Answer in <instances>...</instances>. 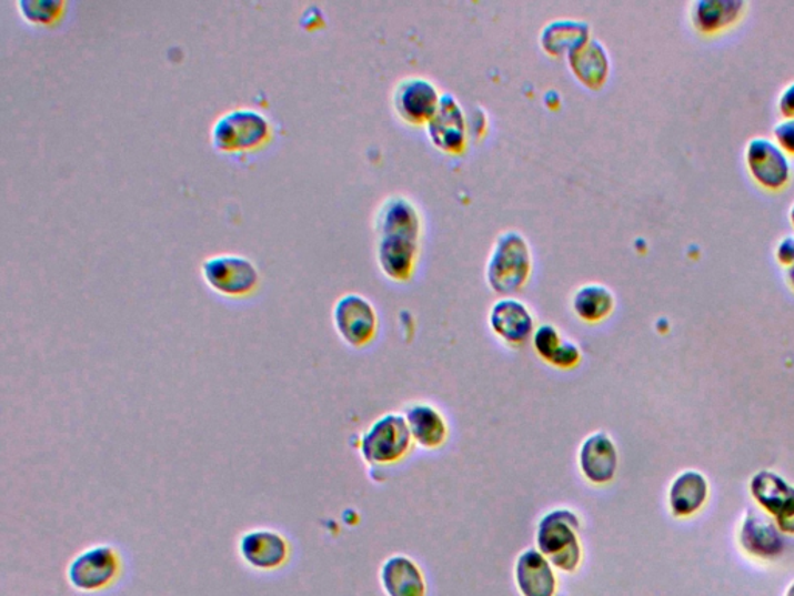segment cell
<instances>
[{
	"mask_svg": "<svg viewBox=\"0 0 794 596\" xmlns=\"http://www.w3.org/2000/svg\"><path fill=\"white\" fill-rule=\"evenodd\" d=\"M787 276L790 284H792V286L794 287V263L792 264V266H788Z\"/></svg>",
	"mask_w": 794,
	"mask_h": 596,
	"instance_id": "cell-31",
	"label": "cell"
},
{
	"mask_svg": "<svg viewBox=\"0 0 794 596\" xmlns=\"http://www.w3.org/2000/svg\"><path fill=\"white\" fill-rule=\"evenodd\" d=\"M615 294L601 283H589L574 292L571 306L574 314L586 323L605 321L615 310Z\"/></svg>",
	"mask_w": 794,
	"mask_h": 596,
	"instance_id": "cell-23",
	"label": "cell"
},
{
	"mask_svg": "<svg viewBox=\"0 0 794 596\" xmlns=\"http://www.w3.org/2000/svg\"><path fill=\"white\" fill-rule=\"evenodd\" d=\"M589 23L576 19H555L543 27L540 42L550 54H569L571 50L584 44L590 39Z\"/></svg>",
	"mask_w": 794,
	"mask_h": 596,
	"instance_id": "cell-22",
	"label": "cell"
},
{
	"mask_svg": "<svg viewBox=\"0 0 794 596\" xmlns=\"http://www.w3.org/2000/svg\"><path fill=\"white\" fill-rule=\"evenodd\" d=\"M515 583L522 596H555L557 592L553 564L534 548H527L519 556Z\"/></svg>",
	"mask_w": 794,
	"mask_h": 596,
	"instance_id": "cell-15",
	"label": "cell"
},
{
	"mask_svg": "<svg viewBox=\"0 0 794 596\" xmlns=\"http://www.w3.org/2000/svg\"><path fill=\"white\" fill-rule=\"evenodd\" d=\"M441 93L435 84L424 77H406L394 88V111L406 123L428 124L440 104Z\"/></svg>",
	"mask_w": 794,
	"mask_h": 596,
	"instance_id": "cell-9",
	"label": "cell"
},
{
	"mask_svg": "<svg viewBox=\"0 0 794 596\" xmlns=\"http://www.w3.org/2000/svg\"><path fill=\"white\" fill-rule=\"evenodd\" d=\"M777 108L785 119H794V83L788 84L781 93L780 101H777Z\"/></svg>",
	"mask_w": 794,
	"mask_h": 596,
	"instance_id": "cell-28",
	"label": "cell"
},
{
	"mask_svg": "<svg viewBox=\"0 0 794 596\" xmlns=\"http://www.w3.org/2000/svg\"><path fill=\"white\" fill-rule=\"evenodd\" d=\"M405 420L406 424H409L413 443H416L422 449H440L448 442V421L433 405H410L405 412Z\"/></svg>",
	"mask_w": 794,
	"mask_h": 596,
	"instance_id": "cell-16",
	"label": "cell"
},
{
	"mask_svg": "<svg viewBox=\"0 0 794 596\" xmlns=\"http://www.w3.org/2000/svg\"><path fill=\"white\" fill-rule=\"evenodd\" d=\"M787 596H794V584L792 587H790Z\"/></svg>",
	"mask_w": 794,
	"mask_h": 596,
	"instance_id": "cell-33",
	"label": "cell"
},
{
	"mask_svg": "<svg viewBox=\"0 0 794 596\" xmlns=\"http://www.w3.org/2000/svg\"><path fill=\"white\" fill-rule=\"evenodd\" d=\"M428 134L433 145L445 153L463 151L468 122L460 101L452 93H442L435 114L428 122Z\"/></svg>",
	"mask_w": 794,
	"mask_h": 596,
	"instance_id": "cell-12",
	"label": "cell"
},
{
	"mask_svg": "<svg viewBox=\"0 0 794 596\" xmlns=\"http://www.w3.org/2000/svg\"><path fill=\"white\" fill-rule=\"evenodd\" d=\"M566 57L574 75L589 88H601L607 80L610 58L607 49L597 39H586L584 44L571 50Z\"/></svg>",
	"mask_w": 794,
	"mask_h": 596,
	"instance_id": "cell-18",
	"label": "cell"
},
{
	"mask_svg": "<svg viewBox=\"0 0 794 596\" xmlns=\"http://www.w3.org/2000/svg\"><path fill=\"white\" fill-rule=\"evenodd\" d=\"M238 553L253 570L272 572L284 566L291 547L283 533L272 528H253L241 536Z\"/></svg>",
	"mask_w": 794,
	"mask_h": 596,
	"instance_id": "cell-11",
	"label": "cell"
},
{
	"mask_svg": "<svg viewBox=\"0 0 794 596\" xmlns=\"http://www.w3.org/2000/svg\"><path fill=\"white\" fill-rule=\"evenodd\" d=\"M535 353L546 364L561 370L576 368L581 364V348L574 342L562 339L553 325H542L532 334Z\"/></svg>",
	"mask_w": 794,
	"mask_h": 596,
	"instance_id": "cell-19",
	"label": "cell"
},
{
	"mask_svg": "<svg viewBox=\"0 0 794 596\" xmlns=\"http://www.w3.org/2000/svg\"><path fill=\"white\" fill-rule=\"evenodd\" d=\"M412 444L413 438L405 416L386 413L375 420L362 436L360 454L370 465H394L409 455Z\"/></svg>",
	"mask_w": 794,
	"mask_h": 596,
	"instance_id": "cell-5",
	"label": "cell"
},
{
	"mask_svg": "<svg viewBox=\"0 0 794 596\" xmlns=\"http://www.w3.org/2000/svg\"><path fill=\"white\" fill-rule=\"evenodd\" d=\"M774 138L782 150L794 154V119H785L774 128Z\"/></svg>",
	"mask_w": 794,
	"mask_h": 596,
	"instance_id": "cell-27",
	"label": "cell"
},
{
	"mask_svg": "<svg viewBox=\"0 0 794 596\" xmlns=\"http://www.w3.org/2000/svg\"><path fill=\"white\" fill-rule=\"evenodd\" d=\"M532 271L530 243L519 230H506L496 236L486 264L489 286L496 294H515L525 286Z\"/></svg>",
	"mask_w": 794,
	"mask_h": 596,
	"instance_id": "cell-3",
	"label": "cell"
},
{
	"mask_svg": "<svg viewBox=\"0 0 794 596\" xmlns=\"http://www.w3.org/2000/svg\"><path fill=\"white\" fill-rule=\"evenodd\" d=\"M751 491L758 504L780 517V522L794 516V488L780 475L762 471L751 482Z\"/></svg>",
	"mask_w": 794,
	"mask_h": 596,
	"instance_id": "cell-20",
	"label": "cell"
},
{
	"mask_svg": "<svg viewBox=\"0 0 794 596\" xmlns=\"http://www.w3.org/2000/svg\"><path fill=\"white\" fill-rule=\"evenodd\" d=\"M746 165L754 181L768 190H780L787 185L792 174L785 151L765 138L750 140L746 145Z\"/></svg>",
	"mask_w": 794,
	"mask_h": 596,
	"instance_id": "cell-10",
	"label": "cell"
},
{
	"mask_svg": "<svg viewBox=\"0 0 794 596\" xmlns=\"http://www.w3.org/2000/svg\"><path fill=\"white\" fill-rule=\"evenodd\" d=\"M332 321L339 336L353 348L370 344L378 333L379 319L373 303L363 295H342L332 311Z\"/></svg>",
	"mask_w": 794,
	"mask_h": 596,
	"instance_id": "cell-8",
	"label": "cell"
},
{
	"mask_svg": "<svg viewBox=\"0 0 794 596\" xmlns=\"http://www.w3.org/2000/svg\"><path fill=\"white\" fill-rule=\"evenodd\" d=\"M620 455L616 444L605 432L586 436L579 449V469L594 486L609 485L615 478Z\"/></svg>",
	"mask_w": 794,
	"mask_h": 596,
	"instance_id": "cell-13",
	"label": "cell"
},
{
	"mask_svg": "<svg viewBox=\"0 0 794 596\" xmlns=\"http://www.w3.org/2000/svg\"><path fill=\"white\" fill-rule=\"evenodd\" d=\"M374 229L383 274L405 282L416 267L422 230L420 210L409 198L393 194L379 206Z\"/></svg>",
	"mask_w": 794,
	"mask_h": 596,
	"instance_id": "cell-1",
	"label": "cell"
},
{
	"mask_svg": "<svg viewBox=\"0 0 794 596\" xmlns=\"http://www.w3.org/2000/svg\"><path fill=\"white\" fill-rule=\"evenodd\" d=\"M119 552L111 545H93L78 553L68 568V579L80 592L103 590L115 582L120 574Z\"/></svg>",
	"mask_w": 794,
	"mask_h": 596,
	"instance_id": "cell-7",
	"label": "cell"
},
{
	"mask_svg": "<svg viewBox=\"0 0 794 596\" xmlns=\"http://www.w3.org/2000/svg\"><path fill=\"white\" fill-rule=\"evenodd\" d=\"M707 497V483L702 474L687 471L672 483L669 502L676 516H690L705 504Z\"/></svg>",
	"mask_w": 794,
	"mask_h": 596,
	"instance_id": "cell-25",
	"label": "cell"
},
{
	"mask_svg": "<svg viewBox=\"0 0 794 596\" xmlns=\"http://www.w3.org/2000/svg\"><path fill=\"white\" fill-rule=\"evenodd\" d=\"M383 590L389 596H425L424 575L412 558L404 555L391 556L381 570Z\"/></svg>",
	"mask_w": 794,
	"mask_h": 596,
	"instance_id": "cell-17",
	"label": "cell"
},
{
	"mask_svg": "<svg viewBox=\"0 0 794 596\" xmlns=\"http://www.w3.org/2000/svg\"><path fill=\"white\" fill-rule=\"evenodd\" d=\"M581 519L571 509L559 508L540 519L535 543L553 567L574 574L582 563Z\"/></svg>",
	"mask_w": 794,
	"mask_h": 596,
	"instance_id": "cell-2",
	"label": "cell"
},
{
	"mask_svg": "<svg viewBox=\"0 0 794 596\" xmlns=\"http://www.w3.org/2000/svg\"><path fill=\"white\" fill-rule=\"evenodd\" d=\"M272 138V124L257 109L240 108L219 117L211 128L214 150L224 154L250 153L260 150Z\"/></svg>",
	"mask_w": 794,
	"mask_h": 596,
	"instance_id": "cell-4",
	"label": "cell"
},
{
	"mask_svg": "<svg viewBox=\"0 0 794 596\" xmlns=\"http://www.w3.org/2000/svg\"><path fill=\"white\" fill-rule=\"evenodd\" d=\"M781 528L784 529V532L794 533V516L787 521H782Z\"/></svg>",
	"mask_w": 794,
	"mask_h": 596,
	"instance_id": "cell-30",
	"label": "cell"
},
{
	"mask_svg": "<svg viewBox=\"0 0 794 596\" xmlns=\"http://www.w3.org/2000/svg\"><path fill=\"white\" fill-rule=\"evenodd\" d=\"M790 220H792L794 225V204L792 205V209H790Z\"/></svg>",
	"mask_w": 794,
	"mask_h": 596,
	"instance_id": "cell-32",
	"label": "cell"
},
{
	"mask_svg": "<svg viewBox=\"0 0 794 596\" xmlns=\"http://www.w3.org/2000/svg\"><path fill=\"white\" fill-rule=\"evenodd\" d=\"M745 8L743 0H698L692 6V23L702 33H717L737 22Z\"/></svg>",
	"mask_w": 794,
	"mask_h": 596,
	"instance_id": "cell-21",
	"label": "cell"
},
{
	"mask_svg": "<svg viewBox=\"0 0 794 596\" xmlns=\"http://www.w3.org/2000/svg\"><path fill=\"white\" fill-rule=\"evenodd\" d=\"M534 315L525 303L514 297L496 300L489 313V325L495 336L512 346H520L534 334Z\"/></svg>",
	"mask_w": 794,
	"mask_h": 596,
	"instance_id": "cell-14",
	"label": "cell"
},
{
	"mask_svg": "<svg viewBox=\"0 0 794 596\" xmlns=\"http://www.w3.org/2000/svg\"><path fill=\"white\" fill-rule=\"evenodd\" d=\"M68 3L62 0H21L19 13L33 26L50 27L60 22Z\"/></svg>",
	"mask_w": 794,
	"mask_h": 596,
	"instance_id": "cell-26",
	"label": "cell"
},
{
	"mask_svg": "<svg viewBox=\"0 0 794 596\" xmlns=\"http://www.w3.org/2000/svg\"><path fill=\"white\" fill-rule=\"evenodd\" d=\"M742 544L746 550L762 558H773L784 548V541L772 522L753 513L748 514L743 524Z\"/></svg>",
	"mask_w": 794,
	"mask_h": 596,
	"instance_id": "cell-24",
	"label": "cell"
},
{
	"mask_svg": "<svg viewBox=\"0 0 794 596\" xmlns=\"http://www.w3.org/2000/svg\"><path fill=\"white\" fill-rule=\"evenodd\" d=\"M201 272L207 286L222 297H248L260 284V271L255 263L237 253L209 256L203 261Z\"/></svg>",
	"mask_w": 794,
	"mask_h": 596,
	"instance_id": "cell-6",
	"label": "cell"
},
{
	"mask_svg": "<svg viewBox=\"0 0 794 596\" xmlns=\"http://www.w3.org/2000/svg\"><path fill=\"white\" fill-rule=\"evenodd\" d=\"M776 256L781 264L792 266L794 263V235L784 238V240L777 244Z\"/></svg>",
	"mask_w": 794,
	"mask_h": 596,
	"instance_id": "cell-29",
	"label": "cell"
}]
</instances>
